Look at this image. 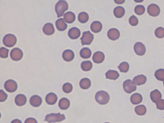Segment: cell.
<instances>
[{"instance_id": "ee69618b", "label": "cell", "mask_w": 164, "mask_h": 123, "mask_svg": "<svg viewBox=\"0 0 164 123\" xmlns=\"http://www.w3.org/2000/svg\"><path fill=\"white\" fill-rule=\"evenodd\" d=\"M115 3H117V4H122V3H124V0H120V1H117V0H115Z\"/></svg>"}, {"instance_id": "ab89813d", "label": "cell", "mask_w": 164, "mask_h": 123, "mask_svg": "<svg viewBox=\"0 0 164 123\" xmlns=\"http://www.w3.org/2000/svg\"><path fill=\"white\" fill-rule=\"evenodd\" d=\"M156 108L158 110H164V100L163 99H160V101H158L156 103Z\"/></svg>"}, {"instance_id": "30bf717a", "label": "cell", "mask_w": 164, "mask_h": 123, "mask_svg": "<svg viewBox=\"0 0 164 123\" xmlns=\"http://www.w3.org/2000/svg\"><path fill=\"white\" fill-rule=\"evenodd\" d=\"M23 56V51L19 48H14L11 51V57L14 61L20 60Z\"/></svg>"}, {"instance_id": "277c9868", "label": "cell", "mask_w": 164, "mask_h": 123, "mask_svg": "<svg viewBox=\"0 0 164 123\" xmlns=\"http://www.w3.org/2000/svg\"><path fill=\"white\" fill-rule=\"evenodd\" d=\"M3 42L5 46L8 47V48H11V47L14 46L16 44V37L13 34H7L4 37Z\"/></svg>"}, {"instance_id": "44dd1931", "label": "cell", "mask_w": 164, "mask_h": 123, "mask_svg": "<svg viewBox=\"0 0 164 123\" xmlns=\"http://www.w3.org/2000/svg\"><path fill=\"white\" fill-rule=\"evenodd\" d=\"M102 24L99 21H94L90 25V30L94 33H99L102 30Z\"/></svg>"}, {"instance_id": "8992f818", "label": "cell", "mask_w": 164, "mask_h": 123, "mask_svg": "<svg viewBox=\"0 0 164 123\" xmlns=\"http://www.w3.org/2000/svg\"><path fill=\"white\" fill-rule=\"evenodd\" d=\"M123 88L125 92L129 94L135 91L137 89V87L131 80H126V81H124L123 83Z\"/></svg>"}, {"instance_id": "8fae6325", "label": "cell", "mask_w": 164, "mask_h": 123, "mask_svg": "<svg viewBox=\"0 0 164 123\" xmlns=\"http://www.w3.org/2000/svg\"><path fill=\"white\" fill-rule=\"evenodd\" d=\"M120 37V32L116 28H111L108 32V37L112 40H116Z\"/></svg>"}, {"instance_id": "f6af8a7d", "label": "cell", "mask_w": 164, "mask_h": 123, "mask_svg": "<svg viewBox=\"0 0 164 123\" xmlns=\"http://www.w3.org/2000/svg\"><path fill=\"white\" fill-rule=\"evenodd\" d=\"M136 2H142V1H135Z\"/></svg>"}, {"instance_id": "d4e9b609", "label": "cell", "mask_w": 164, "mask_h": 123, "mask_svg": "<svg viewBox=\"0 0 164 123\" xmlns=\"http://www.w3.org/2000/svg\"><path fill=\"white\" fill-rule=\"evenodd\" d=\"M105 76H106V78H107V79L115 80L119 77V74L118 73V72L116 71V70H109L107 73H106Z\"/></svg>"}, {"instance_id": "60d3db41", "label": "cell", "mask_w": 164, "mask_h": 123, "mask_svg": "<svg viewBox=\"0 0 164 123\" xmlns=\"http://www.w3.org/2000/svg\"><path fill=\"white\" fill-rule=\"evenodd\" d=\"M7 97H8L7 94L3 90H1V91H0V101L1 102L5 101L7 99Z\"/></svg>"}, {"instance_id": "cb8c5ba5", "label": "cell", "mask_w": 164, "mask_h": 123, "mask_svg": "<svg viewBox=\"0 0 164 123\" xmlns=\"http://www.w3.org/2000/svg\"><path fill=\"white\" fill-rule=\"evenodd\" d=\"M59 106L61 110H67L70 106V101L67 98H62L59 101Z\"/></svg>"}, {"instance_id": "e575fe53", "label": "cell", "mask_w": 164, "mask_h": 123, "mask_svg": "<svg viewBox=\"0 0 164 123\" xmlns=\"http://www.w3.org/2000/svg\"><path fill=\"white\" fill-rule=\"evenodd\" d=\"M155 34L157 38L162 39V38L164 37V28L162 27H159L156 28Z\"/></svg>"}, {"instance_id": "f546056e", "label": "cell", "mask_w": 164, "mask_h": 123, "mask_svg": "<svg viewBox=\"0 0 164 123\" xmlns=\"http://www.w3.org/2000/svg\"><path fill=\"white\" fill-rule=\"evenodd\" d=\"M81 68L84 71H89L93 68V64L90 61H84L81 63Z\"/></svg>"}, {"instance_id": "ba28073f", "label": "cell", "mask_w": 164, "mask_h": 123, "mask_svg": "<svg viewBox=\"0 0 164 123\" xmlns=\"http://www.w3.org/2000/svg\"><path fill=\"white\" fill-rule=\"evenodd\" d=\"M147 12L151 16L156 17L160 13V8L156 4H151L147 7Z\"/></svg>"}, {"instance_id": "e0dca14e", "label": "cell", "mask_w": 164, "mask_h": 123, "mask_svg": "<svg viewBox=\"0 0 164 123\" xmlns=\"http://www.w3.org/2000/svg\"><path fill=\"white\" fill-rule=\"evenodd\" d=\"M57 101V96L55 93H49L46 96V102L50 105H53Z\"/></svg>"}, {"instance_id": "2e32d148", "label": "cell", "mask_w": 164, "mask_h": 123, "mask_svg": "<svg viewBox=\"0 0 164 123\" xmlns=\"http://www.w3.org/2000/svg\"><path fill=\"white\" fill-rule=\"evenodd\" d=\"M43 32L46 35H51L55 33V28L51 23H46L43 27Z\"/></svg>"}, {"instance_id": "7402d4cb", "label": "cell", "mask_w": 164, "mask_h": 123, "mask_svg": "<svg viewBox=\"0 0 164 123\" xmlns=\"http://www.w3.org/2000/svg\"><path fill=\"white\" fill-rule=\"evenodd\" d=\"M56 26L58 30L64 31L66 30L67 25L64 19L60 18L56 21Z\"/></svg>"}, {"instance_id": "f35d334b", "label": "cell", "mask_w": 164, "mask_h": 123, "mask_svg": "<svg viewBox=\"0 0 164 123\" xmlns=\"http://www.w3.org/2000/svg\"><path fill=\"white\" fill-rule=\"evenodd\" d=\"M129 24L131 25L132 26H135L138 25V19L137 18L136 16H132L129 17Z\"/></svg>"}, {"instance_id": "5b68a950", "label": "cell", "mask_w": 164, "mask_h": 123, "mask_svg": "<svg viewBox=\"0 0 164 123\" xmlns=\"http://www.w3.org/2000/svg\"><path fill=\"white\" fill-rule=\"evenodd\" d=\"M94 35L91 32L87 31L83 33V35L81 38L82 45H90L93 41Z\"/></svg>"}, {"instance_id": "7a4b0ae2", "label": "cell", "mask_w": 164, "mask_h": 123, "mask_svg": "<svg viewBox=\"0 0 164 123\" xmlns=\"http://www.w3.org/2000/svg\"><path fill=\"white\" fill-rule=\"evenodd\" d=\"M65 119V116L64 114H61L60 113H50L47 114L44 121L48 123H54L63 121Z\"/></svg>"}, {"instance_id": "4dcf8cb0", "label": "cell", "mask_w": 164, "mask_h": 123, "mask_svg": "<svg viewBox=\"0 0 164 123\" xmlns=\"http://www.w3.org/2000/svg\"><path fill=\"white\" fill-rule=\"evenodd\" d=\"M147 111L146 107L144 105H138L135 108V112L138 116H144L146 114Z\"/></svg>"}, {"instance_id": "bcb514c9", "label": "cell", "mask_w": 164, "mask_h": 123, "mask_svg": "<svg viewBox=\"0 0 164 123\" xmlns=\"http://www.w3.org/2000/svg\"><path fill=\"white\" fill-rule=\"evenodd\" d=\"M105 123H110V122H105Z\"/></svg>"}, {"instance_id": "3957f363", "label": "cell", "mask_w": 164, "mask_h": 123, "mask_svg": "<svg viewBox=\"0 0 164 123\" xmlns=\"http://www.w3.org/2000/svg\"><path fill=\"white\" fill-rule=\"evenodd\" d=\"M68 9V4L65 1H59L56 4L55 12L57 14V17H62L65 14V12Z\"/></svg>"}, {"instance_id": "d6a6232c", "label": "cell", "mask_w": 164, "mask_h": 123, "mask_svg": "<svg viewBox=\"0 0 164 123\" xmlns=\"http://www.w3.org/2000/svg\"><path fill=\"white\" fill-rule=\"evenodd\" d=\"M155 76L159 81H164V69H160L156 70L155 73Z\"/></svg>"}, {"instance_id": "8d00e7d4", "label": "cell", "mask_w": 164, "mask_h": 123, "mask_svg": "<svg viewBox=\"0 0 164 123\" xmlns=\"http://www.w3.org/2000/svg\"><path fill=\"white\" fill-rule=\"evenodd\" d=\"M135 12L138 16H141L145 12V7L143 5H137L135 8Z\"/></svg>"}, {"instance_id": "603a6c76", "label": "cell", "mask_w": 164, "mask_h": 123, "mask_svg": "<svg viewBox=\"0 0 164 123\" xmlns=\"http://www.w3.org/2000/svg\"><path fill=\"white\" fill-rule=\"evenodd\" d=\"M130 101L133 105H138L142 101V96L138 93H135L130 98Z\"/></svg>"}, {"instance_id": "5bb4252c", "label": "cell", "mask_w": 164, "mask_h": 123, "mask_svg": "<svg viewBox=\"0 0 164 123\" xmlns=\"http://www.w3.org/2000/svg\"><path fill=\"white\" fill-rule=\"evenodd\" d=\"M147 78L144 75H138L137 76L135 77L133 80V83L135 86H142V85L145 84L146 82Z\"/></svg>"}, {"instance_id": "7c38bea8", "label": "cell", "mask_w": 164, "mask_h": 123, "mask_svg": "<svg viewBox=\"0 0 164 123\" xmlns=\"http://www.w3.org/2000/svg\"><path fill=\"white\" fill-rule=\"evenodd\" d=\"M81 32L78 28H72L68 32V35L71 39H76L80 37Z\"/></svg>"}, {"instance_id": "f1b7e54d", "label": "cell", "mask_w": 164, "mask_h": 123, "mask_svg": "<svg viewBox=\"0 0 164 123\" xmlns=\"http://www.w3.org/2000/svg\"><path fill=\"white\" fill-rule=\"evenodd\" d=\"M80 55L81 56V58H89L91 55H92V52L91 50L88 48H84L83 49H81L80 52Z\"/></svg>"}, {"instance_id": "4316f807", "label": "cell", "mask_w": 164, "mask_h": 123, "mask_svg": "<svg viewBox=\"0 0 164 123\" xmlns=\"http://www.w3.org/2000/svg\"><path fill=\"white\" fill-rule=\"evenodd\" d=\"M125 14L124 8L122 7H117L114 8V14L117 18H121Z\"/></svg>"}, {"instance_id": "52a82bcc", "label": "cell", "mask_w": 164, "mask_h": 123, "mask_svg": "<svg viewBox=\"0 0 164 123\" xmlns=\"http://www.w3.org/2000/svg\"><path fill=\"white\" fill-rule=\"evenodd\" d=\"M5 88L8 92H15L17 88V83L13 80H8L4 85Z\"/></svg>"}, {"instance_id": "484cf974", "label": "cell", "mask_w": 164, "mask_h": 123, "mask_svg": "<svg viewBox=\"0 0 164 123\" xmlns=\"http://www.w3.org/2000/svg\"><path fill=\"white\" fill-rule=\"evenodd\" d=\"M76 16L73 12H67L64 15V20L67 23H72L75 21Z\"/></svg>"}, {"instance_id": "1f68e13d", "label": "cell", "mask_w": 164, "mask_h": 123, "mask_svg": "<svg viewBox=\"0 0 164 123\" xmlns=\"http://www.w3.org/2000/svg\"><path fill=\"white\" fill-rule=\"evenodd\" d=\"M78 19V21L81 23H85L88 21L89 19V16L87 14V13L84 12H81L79 14Z\"/></svg>"}, {"instance_id": "d590c367", "label": "cell", "mask_w": 164, "mask_h": 123, "mask_svg": "<svg viewBox=\"0 0 164 123\" xmlns=\"http://www.w3.org/2000/svg\"><path fill=\"white\" fill-rule=\"evenodd\" d=\"M62 90L65 93H70L73 91V86L69 83H65L64 84L63 87H62Z\"/></svg>"}, {"instance_id": "b9f144b4", "label": "cell", "mask_w": 164, "mask_h": 123, "mask_svg": "<svg viewBox=\"0 0 164 123\" xmlns=\"http://www.w3.org/2000/svg\"><path fill=\"white\" fill-rule=\"evenodd\" d=\"M25 123H38L37 120L34 118L32 117H29L28 119H26V121H25Z\"/></svg>"}, {"instance_id": "836d02e7", "label": "cell", "mask_w": 164, "mask_h": 123, "mask_svg": "<svg viewBox=\"0 0 164 123\" xmlns=\"http://www.w3.org/2000/svg\"><path fill=\"white\" fill-rule=\"evenodd\" d=\"M119 69L120 70V72L122 73H127L128 71L129 70V65L128 64V63L127 62H122L121 64H120L119 67H118Z\"/></svg>"}, {"instance_id": "7bdbcfd3", "label": "cell", "mask_w": 164, "mask_h": 123, "mask_svg": "<svg viewBox=\"0 0 164 123\" xmlns=\"http://www.w3.org/2000/svg\"><path fill=\"white\" fill-rule=\"evenodd\" d=\"M11 123H22V122L19 119H14L11 122Z\"/></svg>"}, {"instance_id": "4fadbf2b", "label": "cell", "mask_w": 164, "mask_h": 123, "mask_svg": "<svg viewBox=\"0 0 164 123\" xmlns=\"http://www.w3.org/2000/svg\"><path fill=\"white\" fill-rule=\"evenodd\" d=\"M42 99L39 96L34 95L31 97L30 99V105L33 107H38L42 104Z\"/></svg>"}, {"instance_id": "7dc6e473", "label": "cell", "mask_w": 164, "mask_h": 123, "mask_svg": "<svg viewBox=\"0 0 164 123\" xmlns=\"http://www.w3.org/2000/svg\"><path fill=\"white\" fill-rule=\"evenodd\" d=\"M163 86H164V81H163Z\"/></svg>"}, {"instance_id": "6da1fadb", "label": "cell", "mask_w": 164, "mask_h": 123, "mask_svg": "<svg viewBox=\"0 0 164 123\" xmlns=\"http://www.w3.org/2000/svg\"><path fill=\"white\" fill-rule=\"evenodd\" d=\"M95 99L100 105H106L110 101V96L107 92L100 91L96 94Z\"/></svg>"}, {"instance_id": "ffe728a7", "label": "cell", "mask_w": 164, "mask_h": 123, "mask_svg": "<svg viewBox=\"0 0 164 123\" xmlns=\"http://www.w3.org/2000/svg\"><path fill=\"white\" fill-rule=\"evenodd\" d=\"M26 98L24 94H18L15 98V103L19 106H24L26 103Z\"/></svg>"}, {"instance_id": "ac0fdd59", "label": "cell", "mask_w": 164, "mask_h": 123, "mask_svg": "<svg viewBox=\"0 0 164 123\" xmlns=\"http://www.w3.org/2000/svg\"><path fill=\"white\" fill-rule=\"evenodd\" d=\"M62 57L63 59L66 62H71L74 59V52L70 50H67L64 51L63 54H62Z\"/></svg>"}, {"instance_id": "9c48e42d", "label": "cell", "mask_w": 164, "mask_h": 123, "mask_svg": "<svg viewBox=\"0 0 164 123\" xmlns=\"http://www.w3.org/2000/svg\"><path fill=\"white\" fill-rule=\"evenodd\" d=\"M134 51L138 56H143L146 53V47L142 42H137L134 45Z\"/></svg>"}, {"instance_id": "74e56055", "label": "cell", "mask_w": 164, "mask_h": 123, "mask_svg": "<svg viewBox=\"0 0 164 123\" xmlns=\"http://www.w3.org/2000/svg\"><path fill=\"white\" fill-rule=\"evenodd\" d=\"M8 52L9 51L8 49L2 47V48H1V49H0V56H1V57L3 58H6L8 57Z\"/></svg>"}, {"instance_id": "83f0119b", "label": "cell", "mask_w": 164, "mask_h": 123, "mask_svg": "<svg viewBox=\"0 0 164 123\" xmlns=\"http://www.w3.org/2000/svg\"><path fill=\"white\" fill-rule=\"evenodd\" d=\"M91 86V82L89 78H83L80 80V86L83 89H88Z\"/></svg>"}, {"instance_id": "d6986e66", "label": "cell", "mask_w": 164, "mask_h": 123, "mask_svg": "<svg viewBox=\"0 0 164 123\" xmlns=\"http://www.w3.org/2000/svg\"><path fill=\"white\" fill-rule=\"evenodd\" d=\"M150 98L151 101L154 103H156L162 98V94L158 90H154L150 93Z\"/></svg>"}, {"instance_id": "9a60e30c", "label": "cell", "mask_w": 164, "mask_h": 123, "mask_svg": "<svg viewBox=\"0 0 164 123\" xmlns=\"http://www.w3.org/2000/svg\"><path fill=\"white\" fill-rule=\"evenodd\" d=\"M93 60L94 61V62L96 64H100L104 61L105 55L103 52H101V51L96 52V53L93 55Z\"/></svg>"}]
</instances>
